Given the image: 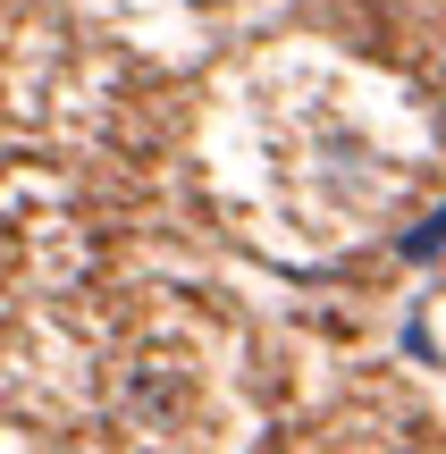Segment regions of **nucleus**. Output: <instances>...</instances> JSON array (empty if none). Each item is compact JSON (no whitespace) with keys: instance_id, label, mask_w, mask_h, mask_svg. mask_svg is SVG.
<instances>
[{"instance_id":"f257e3e1","label":"nucleus","mask_w":446,"mask_h":454,"mask_svg":"<svg viewBox=\"0 0 446 454\" xmlns=\"http://www.w3.org/2000/svg\"><path fill=\"white\" fill-rule=\"evenodd\" d=\"M438 244H446V211H438L430 227H413V236H404V253H413V261H430V253H438Z\"/></svg>"}]
</instances>
